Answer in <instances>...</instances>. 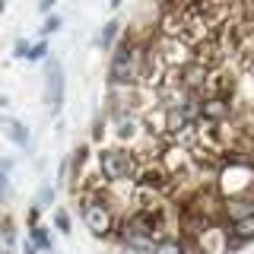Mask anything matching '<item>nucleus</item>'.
Instances as JSON below:
<instances>
[{
  "mask_svg": "<svg viewBox=\"0 0 254 254\" xmlns=\"http://www.w3.org/2000/svg\"><path fill=\"white\" fill-rule=\"evenodd\" d=\"M245 165H248V169L254 172V143H251L248 149H245Z\"/></svg>",
  "mask_w": 254,
  "mask_h": 254,
  "instance_id": "obj_21",
  "label": "nucleus"
},
{
  "mask_svg": "<svg viewBox=\"0 0 254 254\" xmlns=\"http://www.w3.org/2000/svg\"><path fill=\"white\" fill-rule=\"evenodd\" d=\"M51 200H54V188H42L38 190V203L35 206H51Z\"/></svg>",
  "mask_w": 254,
  "mask_h": 254,
  "instance_id": "obj_17",
  "label": "nucleus"
},
{
  "mask_svg": "<svg viewBox=\"0 0 254 254\" xmlns=\"http://www.w3.org/2000/svg\"><path fill=\"white\" fill-rule=\"evenodd\" d=\"M229 232H232L235 238H242L245 245L254 242V213H248V216H238L232 219V226H229Z\"/></svg>",
  "mask_w": 254,
  "mask_h": 254,
  "instance_id": "obj_9",
  "label": "nucleus"
},
{
  "mask_svg": "<svg viewBox=\"0 0 254 254\" xmlns=\"http://www.w3.org/2000/svg\"><path fill=\"white\" fill-rule=\"evenodd\" d=\"M181 254H206L200 248V238H181Z\"/></svg>",
  "mask_w": 254,
  "mask_h": 254,
  "instance_id": "obj_13",
  "label": "nucleus"
},
{
  "mask_svg": "<svg viewBox=\"0 0 254 254\" xmlns=\"http://www.w3.org/2000/svg\"><path fill=\"white\" fill-rule=\"evenodd\" d=\"M232 115H235V105H232L229 99H216V95H210V99L200 102V118H203V121L226 124Z\"/></svg>",
  "mask_w": 254,
  "mask_h": 254,
  "instance_id": "obj_6",
  "label": "nucleus"
},
{
  "mask_svg": "<svg viewBox=\"0 0 254 254\" xmlns=\"http://www.w3.org/2000/svg\"><path fill=\"white\" fill-rule=\"evenodd\" d=\"M95 162H99V175L108 178L111 185L118 181H133L140 172V162L133 153H124V149H115V146H105L95 153Z\"/></svg>",
  "mask_w": 254,
  "mask_h": 254,
  "instance_id": "obj_1",
  "label": "nucleus"
},
{
  "mask_svg": "<svg viewBox=\"0 0 254 254\" xmlns=\"http://www.w3.org/2000/svg\"><path fill=\"white\" fill-rule=\"evenodd\" d=\"M149 254H181V235H162Z\"/></svg>",
  "mask_w": 254,
  "mask_h": 254,
  "instance_id": "obj_10",
  "label": "nucleus"
},
{
  "mask_svg": "<svg viewBox=\"0 0 254 254\" xmlns=\"http://www.w3.org/2000/svg\"><path fill=\"white\" fill-rule=\"evenodd\" d=\"M175 83L181 86V89H188L190 95H203V86H206V79H210V67H206L203 61H194L190 58L188 64H181L178 70H175Z\"/></svg>",
  "mask_w": 254,
  "mask_h": 254,
  "instance_id": "obj_3",
  "label": "nucleus"
},
{
  "mask_svg": "<svg viewBox=\"0 0 254 254\" xmlns=\"http://www.w3.org/2000/svg\"><path fill=\"white\" fill-rule=\"evenodd\" d=\"M51 254H54V251H51Z\"/></svg>",
  "mask_w": 254,
  "mask_h": 254,
  "instance_id": "obj_25",
  "label": "nucleus"
},
{
  "mask_svg": "<svg viewBox=\"0 0 254 254\" xmlns=\"http://www.w3.org/2000/svg\"><path fill=\"white\" fill-rule=\"evenodd\" d=\"M111 124H115L118 140H124V143H133L143 133V121L130 108H111Z\"/></svg>",
  "mask_w": 254,
  "mask_h": 254,
  "instance_id": "obj_4",
  "label": "nucleus"
},
{
  "mask_svg": "<svg viewBox=\"0 0 254 254\" xmlns=\"http://www.w3.org/2000/svg\"><path fill=\"white\" fill-rule=\"evenodd\" d=\"M83 226L89 229V235H95V238H111L115 235V226H118V216H115L111 206L83 197Z\"/></svg>",
  "mask_w": 254,
  "mask_h": 254,
  "instance_id": "obj_2",
  "label": "nucleus"
},
{
  "mask_svg": "<svg viewBox=\"0 0 254 254\" xmlns=\"http://www.w3.org/2000/svg\"><path fill=\"white\" fill-rule=\"evenodd\" d=\"M115 35H118V22H108L105 29H102V45L111 48V42H115Z\"/></svg>",
  "mask_w": 254,
  "mask_h": 254,
  "instance_id": "obj_15",
  "label": "nucleus"
},
{
  "mask_svg": "<svg viewBox=\"0 0 254 254\" xmlns=\"http://www.w3.org/2000/svg\"><path fill=\"white\" fill-rule=\"evenodd\" d=\"M86 153H89L86 146H79L76 153H73V162H70V169H73V178L79 175V169H83V162H86Z\"/></svg>",
  "mask_w": 254,
  "mask_h": 254,
  "instance_id": "obj_14",
  "label": "nucleus"
},
{
  "mask_svg": "<svg viewBox=\"0 0 254 254\" xmlns=\"http://www.w3.org/2000/svg\"><path fill=\"white\" fill-rule=\"evenodd\" d=\"M29 42H16V48H13V54H16V58H26V54H29Z\"/></svg>",
  "mask_w": 254,
  "mask_h": 254,
  "instance_id": "obj_20",
  "label": "nucleus"
},
{
  "mask_svg": "<svg viewBox=\"0 0 254 254\" xmlns=\"http://www.w3.org/2000/svg\"><path fill=\"white\" fill-rule=\"evenodd\" d=\"M32 242L38 245V248H45V251H51V238H48V232L42 226H32Z\"/></svg>",
  "mask_w": 254,
  "mask_h": 254,
  "instance_id": "obj_12",
  "label": "nucleus"
},
{
  "mask_svg": "<svg viewBox=\"0 0 254 254\" xmlns=\"http://www.w3.org/2000/svg\"><path fill=\"white\" fill-rule=\"evenodd\" d=\"M45 51H48V45H45V42H38L35 48H29L26 58H29V61H42V58H45Z\"/></svg>",
  "mask_w": 254,
  "mask_h": 254,
  "instance_id": "obj_18",
  "label": "nucleus"
},
{
  "mask_svg": "<svg viewBox=\"0 0 254 254\" xmlns=\"http://www.w3.org/2000/svg\"><path fill=\"white\" fill-rule=\"evenodd\" d=\"M26 254H38V245L35 242H26Z\"/></svg>",
  "mask_w": 254,
  "mask_h": 254,
  "instance_id": "obj_23",
  "label": "nucleus"
},
{
  "mask_svg": "<svg viewBox=\"0 0 254 254\" xmlns=\"http://www.w3.org/2000/svg\"><path fill=\"white\" fill-rule=\"evenodd\" d=\"M206 95H216V99H232L235 95V76H226V73H210L203 86Z\"/></svg>",
  "mask_w": 254,
  "mask_h": 254,
  "instance_id": "obj_8",
  "label": "nucleus"
},
{
  "mask_svg": "<svg viewBox=\"0 0 254 254\" xmlns=\"http://www.w3.org/2000/svg\"><path fill=\"white\" fill-rule=\"evenodd\" d=\"M6 105V95H0V108H3Z\"/></svg>",
  "mask_w": 254,
  "mask_h": 254,
  "instance_id": "obj_24",
  "label": "nucleus"
},
{
  "mask_svg": "<svg viewBox=\"0 0 254 254\" xmlns=\"http://www.w3.org/2000/svg\"><path fill=\"white\" fill-rule=\"evenodd\" d=\"M58 29H61V19H58V16H48L45 26H42V35H48V32H58Z\"/></svg>",
  "mask_w": 254,
  "mask_h": 254,
  "instance_id": "obj_19",
  "label": "nucleus"
},
{
  "mask_svg": "<svg viewBox=\"0 0 254 254\" xmlns=\"http://www.w3.org/2000/svg\"><path fill=\"white\" fill-rule=\"evenodd\" d=\"M178 229H181V238H203V232L213 229V219L203 216V213H197V210H181Z\"/></svg>",
  "mask_w": 254,
  "mask_h": 254,
  "instance_id": "obj_5",
  "label": "nucleus"
},
{
  "mask_svg": "<svg viewBox=\"0 0 254 254\" xmlns=\"http://www.w3.org/2000/svg\"><path fill=\"white\" fill-rule=\"evenodd\" d=\"M54 3H58V0H38V10H42V13H48Z\"/></svg>",
  "mask_w": 254,
  "mask_h": 254,
  "instance_id": "obj_22",
  "label": "nucleus"
},
{
  "mask_svg": "<svg viewBox=\"0 0 254 254\" xmlns=\"http://www.w3.org/2000/svg\"><path fill=\"white\" fill-rule=\"evenodd\" d=\"M54 226H58L61 232H70V216L64 210H58V213H54Z\"/></svg>",
  "mask_w": 254,
  "mask_h": 254,
  "instance_id": "obj_16",
  "label": "nucleus"
},
{
  "mask_svg": "<svg viewBox=\"0 0 254 254\" xmlns=\"http://www.w3.org/2000/svg\"><path fill=\"white\" fill-rule=\"evenodd\" d=\"M6 137H10L13 143H19V146H26V143H29V130L19 121H10V124H6Z\"/></svg>",
  "mask_w": 254,
  "mask_h": 254,
  "instance_id": "obj_11",
  "label": "nucleus"
},
{
  "mask_svg": "<svg viewBox=\"0 0 254 254\" xmlns=\"http://www.w3.org/2000/svg\"><path fill=\"white\" fill-rule=\"evenodd\" d=\"M45 99L48 105L58 111L64 105V73H61V64L51 61L48 64V83H45Z\"/></svg>",
  "mask_w": 254,
  "mask_h": 254,
  "instance_id": "obj_7",
  "label": "nucleus"
}]
</instances>
